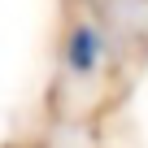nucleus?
<instances>
[{"mask_svg":"<svg viewBox=\"0 0 148 148\" xmlns=\"http://www.w3.org/2000/svg\"><path fill=\"white\" fill-rule=\"evenodd\" d=\"M65 65L74 70V74H92L96 65H100V35H96V26H74L70 31V48H65Z\"/></svg>","mask_w":148,"mask_h":148,"instance_id":"obj_1","label":"nucleus"}]
</instances>
